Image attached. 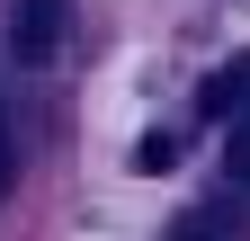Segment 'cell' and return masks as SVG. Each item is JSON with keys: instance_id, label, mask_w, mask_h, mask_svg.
<instances>
[{"instance_id": "3957f363", "label": "cell", "mask_w": 250, "mask_h": 241, "mask_svg": "<svg viewBox=\"0 0 250 241\" xmlns=\"http://www.w3.org/2000/svg\"><path fill=\"white\" fill-rule=\"evenodd\" d=\"M170 161H179V134H143L134 143V170H170Z\"/></svg>"}, {"instance_id": "5b68a950", "label": "cell", "mask_w": 250, "mask_h": 241, "mask_svg": "<svg viewBox=\"0 0 250 241\" xmlns=\"http://www.w3.org/2000/svg\"><path fill=\"white\" fill-rule=\"evenodd\" d=\"M0 197H9V125H0Z\"/></svg>"}, {"instance_id": "7a4b0ae2", "label": "cell", "mask_w": 250, "mask_h": 241, "mask_svg": "<svg viewBox=\"0 0 250 241\" xmlns=\"http://www.w3.org/2000/svg\"><path fill=\"white\" fill-rule=\"evenodd\" d=\"M197 107H206V116H241V107H250V54H241V63H224V72L206 80Z\"/></svg>"}, {"instance_id": "277c9868", "label": "cell", "mask_w": 250, "mask_h": 241, "mask_svg": "<svg viewBox=\"0 0 250 241\" xmlns=\"http://www.w3.org/2000/svg\"><path fill=\"white\" fill-rule=\"evenodd\" d=\"M224 161H232V179H250V107L232 116V152H224Z\"/></svg>"}, {"instance_id": "6da1fadb", "label": "cell", "mask_w": 250, "mask_h": 241, "mask_svg": "<svg viewBox=\"0 0 250 241\" xmlns=\"http://www.w3.org/2000/svg\"><path fill=\"white\" fill-rule=\"evenodd\" d=\"M72 36V0H18L9 9V54L18 63H54Z\"/></svg>"}]
</instances>
